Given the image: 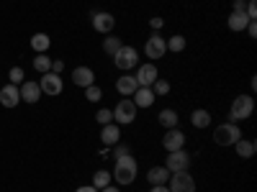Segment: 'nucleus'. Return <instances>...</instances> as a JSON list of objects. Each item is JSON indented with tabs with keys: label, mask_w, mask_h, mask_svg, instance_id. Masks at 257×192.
Wrapping results in <instances>:
<instances>
[{
	"label": "nucleus",
	"mask_w": 257,
	"mask_h": 192,
	"mask_svg": "<svg viewBox=\"0 0 257 192\" xmlns=\"http://www.w3.org/2000/svg\"><path fill=\"white\" fill-rule=\"evenodd\" d=\"M113 177H116L118 184H132L134 177H137V159H132L128 154L118 156L116 159V169H113Z\"/></svg>",
	"instance_id": "f257e3e1"
},
{
	"label": "nucleus",
	"mask_w": 257,
	"mask_h": 192,
	"mask_svg": "<svg viewBox=\"0 0 257 192\" xmlns=\"http://www.w3.org/2000/svg\"><path fill=\"white\" fill-rule=\"evenodd\" d=\"M252 110H254V100L249 95H239V98H234V102H231L229 118H231V123H239V120L249 118Z\"/></svg>",
	"instance_id": "f03ea898"
},
{
	"label": "nucleus",
	"mask_w": 257,
	"mask_h": 192,
	"mask_svg": "<svg viewBox=\"0 0 257 192\" xmlns=\"http://www.w3.org/2000/svg\"><path fill=\"white\" fill-rule=\"evenodd\" d=\"M239 138H242V134H239L237 123H224V126L216 128V134H213V141L219 146H234Z\"/></svg>",
	"instance_id": "7ed1b4c3"
},
{
	"label": "nucleus",
	"mask_w": 257,
	"mask_h": 192,
	"mask_svg": "<svg viewBox=\"0 0 257 192\" xmlns=\"http://www.w3.org/2000/svg\"><path fill=\"white\" fill-rule=\"evenodd\" d=\"M113 64L118 70H134L137 64H139V54H137V49H132V46H121L116 54H113Z\"/></svg>",
	"instance_id": "20e7f679"
},
{
	"label": "nucleus",
	"mask_w": 257,
	"mask_h": 192,
	"mask_svg": "<svg viewBox=\"0 0 257 192\" xmlns=\"http://www.w3.org/2000/svg\"><path fill=\"white\" fill-rule=\"evenodd\" d=\"M113 118H116L118 126L134 123V118H137V105H134V100H118V105L113 108Z\"/></svg>",
	"instance_id": "39448f33"
},
{
	"label": "nucleus",
	"mask_w": 257,
	"mask_h": 192,
	"mask_svg": "<svg viewBox=\"0 0 257 192\" xmlns=\"http://www.w3.org/2000/svg\"><path fill=\"white\" fill-rule=\"evenodd\" d=\"M165 52H167V41L160 36V34H155V36H149L147 38V44H144V54L149 56V59H160V56H165Z\"/></svg>",
	"instance_id": "423d86ee"
},
{
	"label": "nucleus",
	"mask_w": 257,
	"mask_h": 192,
	"mask_svg": "<svg viewBox=\"0 0 257 192\" xmlns=\"http://www.w3.org/2000/svg\"><path fill=\"white\" fill-rule=\"evenodd\" d=\"M165 166L170 169V172H188V166H190V154L183 152V148H178V152H170Z\"/></svg>",
	"instance_id": "0eeeda50"
},
{
	"label": "nucleus",
	"mask_w": 257,
	"mask_h": 192,
	"mask_svg": "<svg viewBox=\"0 0 257 192\" xmlns=\"http://www.w3.org/2000/svg\"><path fill=\"white\" fill-rule=\"evenodd\" d=\"M170 192H196V182L188 172H175V177L170 180Z\"/></svg>",
	"instance_id": "6e6552de"
},
{
	"label": "nucleus",
	"mask_w": 257,
	"mask_h": 192,
	"mask_svg": "<svg viewBox=\"0 0 257 192\" xmlns=\"http://www.w3.org/2000/svg\"><path fill=\"white\" fill-rule=\"evenodd\" d=\"M39 88H41V92H47V95H59L64 84H62V77H59V74H54V72H47V74H41Z\"/></svg>",
	"instance_id": "1a4fd4ad"
},
{
	"label": "nucleus",
	"mask_w": 257,
	"mask_h": 192,
	"mask_svg": "<svg viewBox=\"0 0 257 192\" xmlns=\"http://www.w3.org/2000/svg\"><path fill=\"white\" fill-rule=\"evenodd\" d=\"M183 144H185L183 131H178V128H167V134L162 138V146L167 148V152H178V148H183Z\"/></svg>",
	"instance_id": "9d476101"
},
{
	"label": "nucleus",
	"mask_w": 257,
	"mask_h": 192,
	"mask_svg": "<svg viewBox=\"0 0 257 192\" xmlns=\"http://www.w3.org/2000/svg\"><path fill=\"white\" fill-rule=\"evenodd\" d=\"M116 26V18L111 13H93V28L100 34H111Z\"/></svg>",
	"instance_id": "9b49d317"
},
{
	"label": "nucleus",
	"mask_w": 257,
	"mask_h": 192,
	"mask_svg": "<svg viewBox=\"0 0 257 192\" xmlns=\"http://www.w3.org/2000/svg\"><path fill=\"white\" fill-rule=\"evenodd\" d=\"M157 80V67L152 62L149 64H142L139 67V74H137V82H139V88H152V82Z\"/></svg>",
	"instance_id": "f8f14e48"
},
{
	"label": "nucleus",
	"mask_w": 257,
	"mask_h": 192,
	"mask_svg": "<svg viewBox=\"0 0 257 192\" xmlns=\"http://www.w3.org/2000/svg\"><path fill=\"white\" fill-rule=\"evenodd\" d=\"M0 102H3L6 108H16V105L21 102V90L16 88V84H6V88L0 90Z\"/></svg>",
	"instance_id": "ddd939ff"
},
{
	"label": "nucleus",
	"mask_w": 257,
	"mask_h": 192,
	"mask_svg": "<svg viewBox=\"0 0 257 192\" xmlns=\"http://www.w3.org/2000/svg\"><path fill=\"white\" fill-rule=\"evenodd\" d=\"M137 88H139V82H137V77H132V74H123V77H118V82H116V90H118L121 95H126V98H132V95L137 92Z\"/></svg>",
	"instance_id": "4468645a"
},
{
	"label": "nucleus",
	"mask_w": 257,
	"mask_h": 192,
	"mask_svg": "<svg viewBox=\"0 0 257 192\" xmlns=\"http://www.w3.org/2000/svg\"><path fill=\"white\" fill-rule=\"evenodd\" d=\"M93 80H95V74H93L90 67H77V70L72 72V82L77 84V88H90Z\"/></svg>",
	"instance_id": "2eb2a0df"
},
{
	"label": "nucleus",
	"mask_w": 257,
	"mask_h": 192,
	"mask_svg": "<svg viewBox=\"0 0 257 192\" xmlns=\"http://www.w3.org/2000/svg\"><path fill=\"white\" fill-rule=\"evenodd\" d=\"M18 90H21V100H26V102H36L41 98V88L36 82H24Z\"/></svg>",
	"instance_id": "dca6fc26"
},
{
	"label": "nucleus",
	"mask_w": 257,
	"mask_h": 192,
	"mask_svg": "<svg viewBox=\"0 0 257 192\" xmlns=\"http://www.w3.org/2000/svg\"><path fill=\"white\" fill-rule=\"evenodd\" d=\"M132 98H134L137 108H149V105L155 102V92L149 90V88H137V92H134Z\"/></svg>",
	"instance_id": "f3484780"
},
{
	"label": "nucleus",
	"mask_w": 257,
	"mask_h": 192,
	"mask_svg": "<svg viewBox=\"0 0 257 192\" xmlns=\"http://www.w3.org/2000/svg\"><path fill=\"white\" fill-rule=\"evenodd\" d=\"M100 138H103V144H105V146H113V144H118V138H121L118 123H108V126H103Z\"/></svg>",
	"instance_id": "a211bd4d"
},
{
	"label": "nucleus",
	"mask_w": 257,
	"mask_h": 192,
	"mask_svg": "<svg viewBox=\"0 0 257 192\" xmlns=\"http://www.w3.org/2000/svg\"><path fill=\"white\" fill-rule=\"evenodd\" d=\"M147 180L152 182V187H155V184H165V182L170 180V169H167V166H152V169L147 172Z\"/></svg>",
	"instance_id": "6ab92c4d"
},
{
	"label": "nucleus",
	"mask_w": 257,
	"mask_h": 192,
	"mask_svg": "<svg viewBox=\"0 0 257 192\" xmlns=\"http://www.w3.org/2000/svg\"><path fill=\"white\" fill-rule=\"evenodd\" d=\"M234 146H237V154L242 156V159H249L254 152H257V146H254V141H249V138H239L237 144H234Z\"/></svg>",
	"instance_id": "aec40b11"
},
{
	"label": "nucleus",
	"mask_w": 257,
	"mask_h": 192,
	"mask_svg": "<svg viewBox=\"0 0 257 192\" xmlns=\"http://www.w3.org/2000/svg\"><path fill=\"white\" fill-rule=\"evenodd\" d=\"M49 44H52V41H49L47 34H36V36H31V49L39 52V54H44V52L49 49Z\"/></svg>",
	"instance_id": "412c9836"
},
{
	"label": "nucleus",
	"mask_w": 257,
	"mask_h": 192,
	"mask_svg": "<svg viewBox=\"0 0 257 192\" xmlns=\"http://www.w3.org/2000/svg\"><path fill=\"white\" fill-rule=\"evenodd\" d=\"M247 24H249V18H247L244 13H231V16H229V28H231V31H244Z\"/></svg>",
	"instance_id": "4be33fe9"
},
{
	"label": "nucleus",
	"mask_w": 257,
	"mask_h": 192,
	"mask_svg": "<svg viewBox=\"0 0 257 192\" xmlns=\"http://www.w3.org/2000/svg\"><path fill=\"white\" fill-rule=\"evenodd\" d=\"M160 126H165V128H175L178 126V113L175 110H170V108H165V110H160Z\"/></svg>",
	"instance_id": "5701e85b"
},
{
	"label": "nucleus",
	"mask_w": 257,
	"mask_h": 192,
	"mask_svg": "<svg viewBox=\"0 0 257 192\" xmlns=\"http://www.w3.org/2000/svg\"><path fill=\"white\" fill-rule=\"evenodd\" d=\"M190 120H193L196 128H206V126H211V113L208 110H193Z\"/></svg>",
	"instance_id": "b1692460"
},
{
	"label": "nucleus",
	"mask_w": 257,
	"mask_h": 192,
	"mask_svg": "<svg viewBox=\"0 0 257 192\" xmlns=\"http://www.w3.org/2000/svg\"><path fill=\"white\" fill-rule=\"evenodd\" d=\"M111 172H105V169H100V172H95V177H93V187L95 190H103V187H108L111 184Z\"/></svg>",
	"instance_id": "393cba45"
},
{
	"label": "nucleus",
	"mask_w": 257,
	"mask_h": 192,
	"mask_svg": "<svg viewBox=\"0 0 257 192\" xmlns=\"http://www.w3.org/2000/svg\"><path fill=\"white\" fill-rule=\"evenodd\" d=\"M121 46H123V44H121V38H118V36H108V38L103 41V52H105V54H111V56H113Z\"/></svg>",
	"instance_id": "a878e982"
},
{
	"label": "nucleus",
	"mask_w": 257,
	"mask_h": 192,
	"mask_svg": "<svg viewBox=\"0 0 257 192\" xmlns=\"http://www.w3.org/2000/svg\"><path fill=\"white\" fill-rule=\"evenodd\" d=\"M34 67H36L41 74H47V72L52 70V59H49V56H36V59H34Z\"/></svg>",
	"instance_id": "bb28decb"
},
{
	"label": "nucleus",
	"mask_w": 257,
	"mask_h": 192,
	"mask_svg": "<svg viewBox=\"0 0 257 192\" xmlns=\"http://www.w3.org/2000/svg\"><path fill=\"white\" fill-rule=\"evenodd\" d=\"M149 90H152L155 95H167V92H170V82H165V80L157 77V80L152 82V88H149Z\"/></svg>",
	"instance_id": "cd10ccee"
},
{
	"label": "nucleus",
	"mask_w": 257,
	"mask_h": 192,
	"mask_svg": "<svg viewBox=\"0 0 257 192\" xmlns=\"http://www.w3.org/2000/svg\"><path fill=\"white\" fill-rule=\"evenodd\" d=\"M167 49H173V52H183L185 49V38L183 36H173L167 41Z\"/></svg>",
	"instance_id": "c85d7f7f"
},
{
	"label": "nucleus",
	"mask_w": 257,
	"mask_h": 192,
	"mask_svg": "<svg viewBox=\"0 0 257 192\" xmlns=\"http://www.w3.org/2000/svg\"><path fill=\"white\" fill-rule=\"evenodd\" d=\"M85 98H88L90 102H98V100L103 98V92H100V88H95V84H90V88H85Z\"/></svg>",
	"instance_id": "c756f323"
},
{
	"label": "nucleus",
	"mask_w": 257,
	"mask_h": 192,
	"mask_svg": "<svg viewBox=\"0 0 257 192\" xmlns=\"http://www.w3.org/2000/svg\"><path fill=\"white\" fill-rule=\"evenodd\" d=\"M95 118H98V123H100V126H108V123L113 120V110L103 108V110H98V116H95Z\"/></svg>",
	"instance_id": "7c9ffc66"
},
{
	"label": "nucleus",
	"mask_w": 257,
	"mask_h": 192,
	"mask_svg": "<svg viewBox=\"0 0 257 192\" xmlns=\"http://www.w3.org/2000/svg\"><path fill=\"white\" fill-rule=\"evenodd\" d=\"M8 77H11V84H21V82H24V70L13 67V70L8 72Z\"/></svg>",
	"instance_id": "2f4dec72"
},
{
	"label": "nucleus",
	"mask_w": 257,
	"mask_h": 192,
	"mask_svg": "<svg viewBox=\"0 0 257 192\" xmlns=\"http://www.w3.org/2000/svg\"><path fill=\"white\" fill-rule=\"evenodd\" d=\"M247 10V0H234V13H244Z\"/></svg>",
	"instance_id": "473e14b6"
},
{
	"label": "nucleus",
	"mask_w": 257,
	"mask_h": 192,
	"mask_svg": "<svg viewBox=\"0 0 257 192\" xmlns=\"http://www.w3.org/2000/svg\"><path fill=\"white\" fill-rule=\"evenodd\" d=\"M113 154H116V159H118V156H126V154H128V146H126V144H116V152H113Z\"/></svg>",
	"instance_id": "72a5a7b5"
},
{
	"label": "nucleus",
	"mask_w": 257,
	"mask_h": 192,
	"mask_svg": "<svg viewBox=\"0 0 257 192\" xmlns=\"http://www.w3.org/2000/svg\"><path fill=\"white\" fill-rule=\"evenodd\" d=\"M62 70H64V62H59V59H57V62H52V70H49V72H54V74H59Z\"/></svg>",
	"instance_id": "f704fd0d"
},
{
	"label": "nucleus",
	"mask_w": 257,
	"mask_h": 192,
	"mask_svg": "<svg viewBox=\"0 0 257 192\" xmlns=\"http://www.w3.org/2000/svg\"><path fill=\"white\" fill-rule=\"evenodd\" d=\"M244 31H247V34H249L252 38L257 36V26H254V20H249V24H247V28H244Z\"/></svg>",
	"instance_id": "c9c22d12"
},
{
	"label": "nucleus",
	"mask_w": 257,
	"mask_h": 192,
	"mask_svg": "<svg viewBox=\"0 0 257 192\" xmlns=\"http://www.w3.org/2000/svg\"><path fill=\"white\" fill-rule=\"evenodd\" d=\"M149 24H152V28H155V31H160L165 20H162V18H152V20H149Z\"/></svg>",
	"instance_id": "e433bc0d"
},
{
	"label": "nucleus",
	"mask_w": 257,
	"mask_h": 192,
	"mask_svg": "<svg viewBox=\"0 0 257 192\" xmlns=\"http://www.w3.org/2000/svg\"><path fill=\"white\" fill-rule=\"evenodd\" d=\"M75 192H98V190H95V187H93V184H88V187H77V190H75Z\"/></svg>",
	"instance_id": "4c0bfd02"
},
{
	"label": "nucleus",
	"mask_w": 257,
	"mask_h": 192,
	"mask_svg": "<svg viewBox=\"0 0 257 192\" xmlns=\"http://www.w3.org/2000/svg\"><path fill=\"white\" fill-rule=\"evenodd\" d=\"M152 192H170V190H167L165 184H155V187H152Z\"/></svg>",
	"instance_id": "58836bf2"
},
{
	"label": "nucleus",
	"mask_w": 257,
	"mask_h": 192,
	"mask_svg": "<svg viewBox=\"0 0 257 192\" xmlns=\"http://www.w3.org/2000/svg\"><path fill=\"white\" fill-rule=\"evenodd\" d=\"M100 192H118V187H113V184H108V187H103Z\"/></svg>",
	"instance_id": "ea45409f"
}]
</instances>
